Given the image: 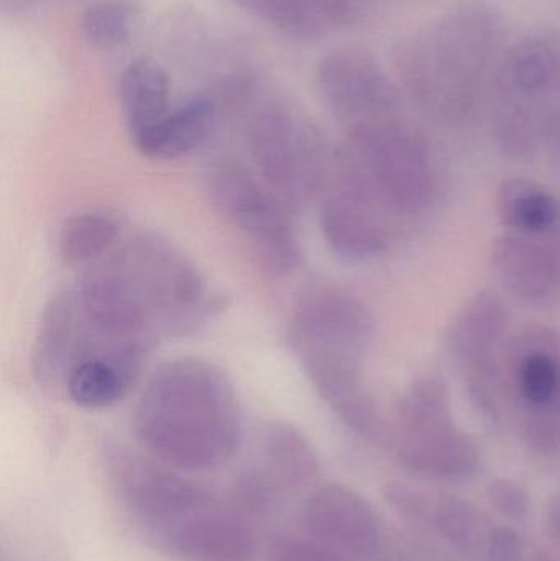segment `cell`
Listing matches in <instances>:
<instances>
[{
  "instance_id": "6da1fadb",
  "label": "cell",
  "mask_w": 560,
  "mask_h": 561,
  "mask_svg": "<svg viewBox=\"0 0 560 561\" xmlns=\"http://www.w3.org/2000/svg\"><path fill=\"white\" fill-rule=\"evenodd\" d=\"M140 444L176 470H216L242 442V412L229 376L201 358L163 363L148 378L134 414Z\"/></svg>"
},
{
  "instance_id": "7a4b0ae2",
  "label": "cell",
  "mask_w": 560,
  "mask_h": 561,
  "mask_svg": "<svg viewBox=\"0 0 560 561\" xmlns=\"http://www.w3.org/2000/svg\"><path fill=\"white\" fill-rule=\"evenodd\" d=\"M505 28L499 13L466 3L404 39L397 71L423 114L446 127L469 124L490 92L502 59Z\"/></svg>"
},
{
  "instance_id": "3957f363",
  "label": "cell",
  "mask_w": 560,
  "mask_h": 561,
  "mask_svg": "<svg viewBox=\"0 0 560 561\" xmlns=\"http://www.w3.org/2000/svg\"><path fill=\"white\" fill-rule=\"evenodd\" d=\"M496 148L510 160L538 150L560 163V38L532 35L503 53L490 85Z\"/></svg>"
},
{
  "instance_id": "277c9868",
  "label": "cell",
  "mask_w": 560,
  "mask_h": 561,
  "mask_svg": "<svg viewBox=\"0 0 560 561\" xmlns=\"http://www.w3.org/2000/svg\"><path fill=\"white\" fill-rule=\"evenodd\" d=\"M335 173L395 220L421 216L436 199V158L401 117L348 130Z\"/></svg>"
},
{
  "instance_id": "5b68a950",
  "label": "cell",
  "mask_w": 560,
  "mask_h": 561,
  "mask_svg": "<svg viewBox=\"0 0 560 561\" xmlns=\"http://www.w3.org/2000/svg\"><path fill=\"white\" fill-rule=\"evenodd\" d=\"M247 145L260 180L289 210L322 199L334 178L338 154L324 134L285 105H265L253 114Z\"/></svg>"
},
{
  "instance_id": "8992f818",
  "label": "cell",
  "mask_w": 560,
  "mask_h": 561,
  "mask_svg": "<svg viewBox=\"0 0 560 561\" xmlns=\"http://www.w3.org/2000/svg\"><path fill=\"white\" fill-rule=\"evenodd\" d=\"M391 447L408 471L427 480H470L480 468L479 448L454 421L449 389L437 378L408 386L398 402Z\"/></svg>"
},
{
  "instance_id": "52a82bcc",
  "label": "cell",
  "mask_w": 560,
  "mask_h": 561,
  "mask_svg": "<svg viewBox=\"0 0 560 561\" xmlns=\"http://www.w3.org/2000/svg\"><path fill=\"white\" fill-rule=\"evenodd\" d=\"M114 259L140 290L157 330L196 332L222 307L193 262L158 233L132 237Z\"/></svg>"
},
{
  "instance_id": "ba28073f",
  "label": "cell",
  "mask_w": 560,
  "mask_h": 561,
  "mask_svg": "<svg viewBox=\"0 0 560 561\" xmlns=\"http://www.w3.org/2000/svg\"><path fill=\"white\" fill-rule=\"evenodd\" d=\"M503 392L512 399L523 435L542 455L560 448V336L541 323L528 325L506 343Z\"/></svg>"
},
{
  "instance_id": "9c48e42d",
  "label": "cell",
  "mask_w": 560,
  "mask_h": 561,
  "mask_svg": "<svg viewBox=\"0 0 560 561\" xmlns=\"http://www.w3.org/2000/svg\"><path fill=\"white\" fill-rule=\"evenodd\" d=\"M206 184L214 206L252 243L266 270L289 275L298 268L302 252L292 210L259 176L236 161L220 160L207 170Z\"/></svg>"
},
{
  "instance_id": "30bf717a",
  "label": "cell",
  "mask_w": 560,
  "mask_h": 561,
  "mask_svg": "<svg viewBox=\"0 0 560 561\" xmlns=\"http://www.w3.org/2000/svg\"><path fill=\"white\" fill-rule=\"evenodd\" d=\"M108 477L125 511L163 546L197 517L220 506L216 494L197 481L134 455L112 457Z\"/></svg>"
},
{
  "instance_id": "8fae6325",
  "label": "cell",
  "mask_w": 560,
  "mask_h": 561,
  "mask_svg": "<svg viewBox=\"0 0 560 561\" xmlns=\"http://www.w3.org/2000/svg\"><path fill=\"white\" fill-rule=\"evenodd\" d=\"M510 313L495 294L477 293L450 320L446 330L447 353L459 366L467 394L490 422L502 419V359Z\"/></svg>"
},
{
  "instance_id": "7c38bea8",
  "label": "cell",
  "mask_w": 560,
  "mask_h": 561,
  "mask_svg": "<svg viewBox=\"0 0 560 561\" xmlns=\"http://www.w3.org/2000/svg\"><path fill=\"white\" fill-rule=\"evenodd\" d=\"M316 81L322 101L348 130L400 117V89L365 53L342 49L325 56Z\"/></svg>"
},
{
  "instance_id": "4fadbf2b",
  "label": "cell",
  "mask_w": 560,
  "mask_h": 561,
  "mask_svg": "<svg viewBox=\"0 0 560 561\" xmlns=\"http://www.w3.org/2000/svg\"><path fill=\"white\" fill-rule=\"evenodd\" d=\"M385 500L404 523L466 560H482L495 530L477 504L457 494H431L390 483L385 488Z\"/></svg>"
},
{
  "instance_id": "5bb4252c",
  "label": "cell",
  "mask_w": 560,
  "mask_h": 561,
  "mask_svg": "<svg viewBox=\"0 0 560 561\" xmlns=\"http://www.w3.org/2000/svg\"><path fill=\"white\" fill-rule=\"evenodd\" d=\"M302 529L312 539L351 559L375 560L385 549V530L375 507L341 483L312 488L299 511Z\"/></svg>"
},
{
  "instance_id": "9a60e30c",
  "label": "cell",
  "mask_w": 560,
  "mask_h": 561,
  "mask_svg": "<svg viewBox=\"0 0 560 561\" xmlns=\"http://www.w3.org/2000/svg\"><path fill=\"white\" fill-rule=\"evenodd\" d=\"M393 222L370 197L334 173L319 214L322 237L334 255L351 263L378 259L390 249Z\"/></svg>"
},
{
  "instance_id": "2e32d148",
  "label": "cell",
  "mask_w": 560,
  "mask_h": 561,
  "mask_svg": "<svg viewBox=\"0 0 560 561\" xmlns=\"http://www.w3.org/2000/svg\"><path fill=\"white\" fill-rule=\"evenodd\" d=\"M493 268L503 286L529 304H545L560 293V259L536 237L506 233L495 240Z\"/></svg>"
},
{
  "instance_id": "e0dca14e",
  "label": "cell",
  "mask_w": 560,
  "mask_h": 561,
  "mask_svg": "<svg viewBox=\"0 0 560 561\" xmlns=\"http://www.w3.org/2000/svg\"><path fill=\"white\" fill-rule=\"evenodd\" d=\"M85 327L76 293L56 294L42 312L35 343L32 371L45 386L65 385L72 366L82 358Z\"/></svg>"
},
{
  "instance_id": "ac0fdd59",
  "label": "cell",
  "mask_w": 560,
  "mask_h": 561,
  "mask_svg": "<svg viewBox=\"0 0 560 561\" xmlns=\"http://www.w3.org/2000/svg\"><path fill=\"white\" fill-rule=\"evenodd\" d=\"M164 547L187 561L256 559V539L245 517L222 504L181 529Z\"/></svg>"
},
{
  "instance_id": "d6986e66",
  "label": "cell",
  "mask_w": 560,
  "mask_h": 561,
  "mask_svg": "<svg viewBox=\"0 0 560 561\" xmlns=\"http://www.w3.org/2000/svg\"><path fill=\"white\" fill-rule=\"evenodd\" d=\"M147 350L130 348L79 359L66 378L69 398L78 408L91 411L117 404L140 376Z\"/></svg>"
},
{
  "instance_id": "ffe728a7",
  "label": "cell",
  "mask_w": 560,
  "mask_h": 561,
  "mask_svg": "<svg viewBox=\"0 0 560 561\" xmlns=\"http://www.w3.org/2000/svg\"><path fill=\"white\" fill-rule=\"evenodd\" d=\"M122 114L132 141L138 144L171 112V82L153 59L128 62L118 81Z\"/></svg>"
},
{
  "instance_id": "44dd1931",
  "label": "cell",
  "mask_w": 560,
  "mask_h": 561,
  "mask_svg": "<svg viewBox=\"0 0 560 561\" xmlns=\"http://www.w3.org/2000/svg\"><path fill=\"white\" fill-rule=\"evenodd\" d=\"M216 121V102L207 95H197L171 108L164 121L135 147L150 160H178L199 148L209 138Z\"/></svg>"
},
{
  "instance_id": "7402d4cb",
  "label": "cell",
  "mask_w": 560,
  "mask_h": 561,
  "mask_svg": "<svg viewBox=\"0 0 560 561\" xmlns=\"http://www.w3.org/2000/svg\"><path fill=\"white\" fill-rule=\"evenodd\" d=\"M263 463L260 467L285 493L311 490L321 477L318 450L308 437L288 422H272L262 437Z\"/></svg>"
},
{
  "instance_id": "603a6c76",
  "label": "cell",
  "mask_w": 560,
  "mask_h": 561,
  "mask_svg": "<svg viewBox=\"0 0 560 561\" xmlns=\"http://www.w3.org/2000/svg\"><path fill=\"white\" fill-rule=\"evenodd\" d=\"M496 210L503 226L519 236H551L560 224V199L526 178L503 181L496 194Z\"/></svg>"
},
{
  "instance_id": "cb8c5ba5",
  "label": "cell",
  "mask_w": 560,
  "mask_h": 561,
  "mask_svg": "<svg viewBox=\"0 0 560 561\" xmlns=\"http://www.w3.org/2000/svg\"><path fill=\"white\" fill-rule=\"evenodd\" d=\"M121 236V226L107 213L76 214L59 230V255L68 265H84L107 253Z\"/></svg>"
},
{
  "instance_id": "d4e9b609",
  "label": "cell",
  "mask_w": 560,
  "mask_h": 561,
  "mask_svg": "<svg viewBox=\"0 0 560 561\" xmlns=\"http://www.w3.org/2000/svg\"><path fill=\"white\" fill-rule=\"evenodd\" d=\"M140 26V10L128 0H101L82 15V35L92 48L114 51L127 45Z\"/></svg>"
},
{
  "instance_id": "484cf974",
  "label": "cell",
  "mask_w": 560,
  "mask_h": 561,
  "mask_svg": "<svg viewBox=\"0 0 560 561\" xmlns=\"http://www.w3.org/2000/svg\"><path fill=\"white\" fill-rule=\"evenodd\" d=\"M285 496V490L262 467L243 470L232 484V500L242 516H268L282 506Z\"/></svg>"
},
{
  "instance_id": "4316f807",
  "label": "cell",
  "mask_w": 560,
  "mask_h": 561,
  "mask_svg": "<svg viewBox=\"0 0 560 561\" xmlns=\"http://www.w3.org/2000/svg\"><path fill=\"white\" fill-rule=\"evenodd\" d=\"M266 561H357L312 539V537H279L266 550Z\"/></svg>"
},
{
  "instance_id": "83f0119b",
  "label": "cell",
  "mask_w": 560,
  "mask_h": 561,
  "mask_svg": "<svg viewBox=\"0 0 560 561\" xmlns=\"http://www.w3.org/2000/svg\"><path fill=\"white\" fill-rule=\"evenodd\" d=\"M487 496L490 503L495 507L496 513L505 519L525 520L532 513V497L525 486L508 480V478H499L493 480L487 488Z\"/></svg>"
},
{
  "instance_id": "f1b7e54d",
  "label": "cell",
  "mask_w": 560,
  "mask_h": 561,
  "mask_svg": "<svg viewBox=\"0 0 560 561\" xmlns=\"http://www.w3.org/2000/svg\"><path fill=\"white\" fill-rule=\"evenodd\" d=\"M546 527L549 536L560 546V493L552 494L546 504L545 511Z\"/></svg>"
},
{
  "instance_id": "f546056e",
  "label": "cell",
  "mask_w": 560,
  "mask_h": 561,
  "mask_svg": "<svg viewBox=\"0 0 560 561\" xmlns=\"http://www.w3.org/2000/svg\"><path fill=\"white\" fill-rule=\"evenodd\" d=\"M377 561H418L414 559L413 556H410V553L404 552V550H387V547H385L384 552L380 553V556L375 559Z\"/></svg>"
},
{
  "instance_id": "4dcf8cb0",
  "label": "cell",
  "mask_w": 560,
  "mask_h": 561,
  "mask_svg": "<svg viewBox=\"0 0 560 561\" xmlns=\"http://www.w3.org/2000/svg\"><path fill=\"white\" fill-rule=\"evenodd\" d=\"M525 561H560V560L555 559V557H551V556H546V553L529 552L528 557H526Z\"/></svg>"
},
{
  "instance_id": "1f68e13d",
  "label": "cell",
  "mask_w": 560,
  "mask_h": 561,
  "mask_svg": "<svg viewBox=\"0 0 560 561\" xmlns=\"http://www.w3.org/2000/svg\"><path fill=\"white\" fill-rule=\"evenodd\" d=\"M552 237V243H549V245L555 249V252L558 253V256L560 259V224L558 227H556L555 232L551 233Z\"/></svg>"
}]
</instances>
